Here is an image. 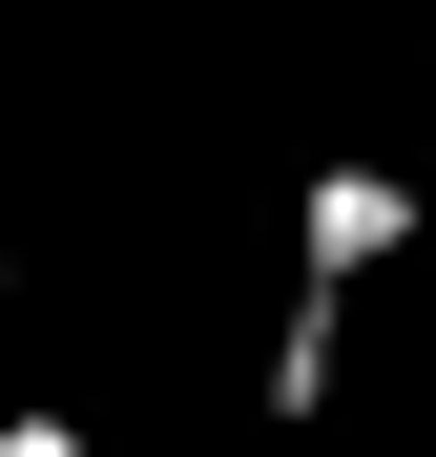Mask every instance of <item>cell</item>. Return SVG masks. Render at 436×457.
Segmentation results:
<instances>
[{"mask_svg": "<svg viewBox=\"0 0 436 457\" xmlns=\"http://www.w3.org/2000/svg\"><path fill=\"white\" fill-rule=\"evenodd\" d=\"M415 250V167H312L291 187V333H270V436H312L333 416V333H353V291H374Z\"/></svg>", "mask_w": 436, "mask_h": 457, "instance_id": "cell-1", "label": "cell"}, {"mask_svg": "<svg viewBox=\"0 0 436 457\" xmlns=\"http://www.w3.org/2000/svg\"><path fill=\"white\" fill-rule=\"evenodd\" d=\"M0 457H84V416H62V395H21V416H0Z\"/></svg>", "mask_w": 436, "mask_h": 457, "instance_id": "cell-2", "label": "cell"}]
</instances>
